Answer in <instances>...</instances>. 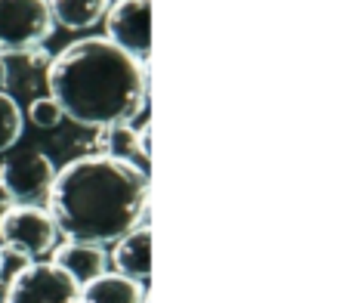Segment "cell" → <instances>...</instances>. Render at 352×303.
<instances>
[{
    "instance_id": "7",
    "label": "cell",
    "mask_w": 352,
    "mask_h": 303,
    "mask_svg": "<svg viewBox=\"0 0 352 303\" xmlns=\"http://www.w3.org/2000/svg\"><path fill=\"white\" fill-rule=\"evenodd\" d=\"M109 41L146 62L152 53V0H118L105 16Z\"/></svg>"
},
{
    "instance_id": "14",
    "label": "cell",
    "mask_w": 352,
    "mask_h": 303,
    "mask_svg": "<svg viewBox=\"0 0 352 303\" xmlns=\"http://www.w3.org/2000/svg\"><path fill=\"white\" fill-rule=\"evenodd\" d=\"M28 118H31V124H34V127L50 130V127H59L62 118H65V112H62V105L56 103L53 96H41V99H34V103H31Z\"/></svg>"
},
{
    "instance_id": "4",
    "label": "cell",
    "mask_w": 352,
    "mask_h": 303,
    "mask_svg": "<svg viewBox=\"0 0 352 303\" xmlns=\"http://www.w3.org/2000/svg\"><path fill=\"white\" fill-rule=\"evenodd\" d=\"M59 223L43 207L19 205L0 220V244L25 260H41L59 244Z\"/></svg>"
},
{
    "instance_id": "10",
    "label": "cell",
    "mask_w": 352,
    "mask_h": 303,
    "mask_svg": "<svg viewBox=\"0 0 352 303\" xmlns=\"http://www.w3.org/2000/svg\"><path fill=\"white\" fill-rule=\"evenodd\" d=\"M142 285L121 273H105L96 282L84 285L80 291V303H142Z\"/></svg>"
},
{
    "instance_id": "2",
    "label": "cell",
    "mask_w": 352,
    "mask_h": 303,
    "mask_svg": "<svg viewBox=\"0 0 352 303\" xmlns=\"http://www.w3.org/2000/svg\"><path fill=\"white\" fill-rule=\"evenodd\" d=\"M50 96L62 105L65 118L84 127L130 124L146 105L142 62L124 53L109 37L74 41L50 62Z\"/></svg>"
},
{
    "instance_id": "5",
    "label": "cell",
    "mask_w": 352,
    "mask_h": 303,
    "mask_svg": "<svg viewBox=\"0 0 352 303\" xmlns=\"http://www.w3.org/2000/svg\"><path fill=\"white\" fill-rule=\"evenodd\" d=\"M3 303H80V285L56 263H28L10 279Z\"/></svg>"
},
{
    "instance_id": "6",
    "label": "cell",
    "mask_w": 352,
    "mask_h": 303,
    "mask_svg": "<svg viewBox=\"0 0 352 303\" xmlns=\"http://www.w3.org/2000/svg\"><path fill=\"white\" fill-rule=\"evenodd\" d=\"M59 170L53 167L43 152H22V155H10L0 164V182L12 195L16 205L41 207V201H50L53 182Z\"/></svg>"
},
{
    "instance_id": "3",
    "label": "cell",
    "mask_w": 352,
    "mask_h": 303,
    "mask_svg": "<svg viewBox=\"0 0 352 303\" xmlns=\"http://www.w3.org/2000/svg\"><path fill=\"white\" fill-rule=\"evenodd\" d=\"M50 0H0V56L31 53L53 34Z\"/></svg>"
},
{
    "instance_id": "16",
    "label": "cell",
    "mask_w": 352,
    "mask_h": 303,
    "mask_svg": "<svg viewBox=\"0 0 352 303\" xmlns=\"http://www.w3.org/2000/svg\"><path fill=\"white\" fill-rule=\"evenodd\" d=\"M6 81H10V65H6V59L0 56V93L6 90Z\"/></svg>"
},
{
    "instance_id": "17",
    "label": "cell",
    "mask_w": 352,
    "mask_h": 303,
    "mask_svg": "<svg viewBox=\"0 0 352 303\" xmlns=\"http://www.w3.org/2000/svg\"><path fill=\"white\" fill-rule=\"evenodd\" d=\"M0 267H3V257H0Z\"/></svg>"
},
{
    "instance_id": "13",
    "label": "cell",
    "mask_w": 352,
    "mask_h": 303,
    "mask_svg": "<svg viewBox=\"0 0 352 303\" xmlns=\"http://www.w3.org/2000/svg\"><path fill=\"white\" fill-rule=\"evenodd\" d=\"M22 127H25V115L19 109V103L10 96V93H0V155L10 152L22 140Z\"/></svg>"
},
{
    "instance_id": "15",
    "label": "cell",
    "mask_w": 352,
    "mask_h": 303,
    "mask_svg": "<svg viewBox=\"0 0 352 303\" xmlns=\"http://www.w3.org/2000/svg\"><path fill=\"white\" fill-rule=\"evenodd\" d=\"M12 207H16V201H12V195L6 192V189H3V182H0V220H3L6 213L12 211Z\"/></svg>"
},
{
    "instance_id": "12",
    "label": "cell",
    "mask_w": 352,
    "mask_h": 303,
    "mask_svg": "<svg viewBox=\"0 0 352 303\" xmlns=\"http://www.w3.org/2000/svg\"><path fill=\"white\" fill-rule=\"evenodd\" d=\"M105 152L111 158H121V161H133L136 155L148 158V149L142 143V134L133 130L130 124H118V127L105 130Z\"/></svg>"
},
{
    "instance_id": "1",
    "label": "cell",
    "mask_w": 352,
    "mask_h": 303,
    "mask_svg": "<svg viewBox=\"0 0 352 303\" xmlns=\"http://www.w3.org/2000/svg\"><path fill=\"white\" fill-rule=\"evenodd\" d=\"M148 176L133 161L87 155L56 174L50 213L68 238L93 244L121 242L142 226Z\"/></svg>"
},
{
    "instance_id": "18",
    "label": "cell",
    "mask_w": 352,
    "mask_h": 303,
    "mask_svg": "<svg viewBox=\"0 0 352 303\" xmlns=\"http://www.w3.org/2000/svg\"><path fill=\"white\" fill-rule=\"evenodd\" d=\"M0 303H3V300H0Z\"/></svg>"
},
{
    "instance_id": "8",
    "label": "cell",
    "mask_w": 352,
    "mask_h": 303,
    "mask_svg": "<svg viewBox=\"0 0 352 303\" xmlns=\"http://www.w3.org/2000/svg\"><path fill=\"white\" fill-rule=\"evenodd\" d=\"M53 263L59 269H65L78 285H90V282H96L99 275H105V263H109V257H105L102 244L68 238L65 244H56Z\"/></svg>"
},
{
    "instance_id": "11",
    "label": "cell",
    "mask_w": 352,
    "mask_h": 303,
    "mask_svg": "<svg viewBox=\"0 0 352 303\" xmlns=\"http://www.w3.org/2000/svg\"><path fill=\"white\" fill-rule=\"evenodd\" d=\"M111 0H50V12L59 25L72 31H84L102 22L109 16Z\"/></svg>"
},
{
    "instance_id": "9",
    "label": "cell",
    "mask_w": 352,
    "mask_h": 303,
    "mask_svg": "<svg viewBox=\"0 0 352 303\" xmlns=\"http://www.w3.org/2000/svg\"><path fill=\"white\" fill-rule=\"evenodd\" d=\"M111 260H115L118 273L142 285V282L152 275V229L140 226V229H133L130 236H124L121 242H118Z\"/></svg>"
}]
</instances>
